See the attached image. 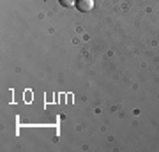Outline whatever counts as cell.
Returning <instances> with one entry per match:
<instances>
[{
	"mask_svg": "<svg viewBox=\"0 0 159 152\" xmlns=\"http://www.w3.org/2000/svg\"><path fill=\"white\" fill-rule=\"evenodd\" d=\"M76 7L81 12H89L94 9V0H76Z\"/></svg>",
	"mask_w": 159,
	"mask_h": 152,
	"instance_id": "cell-1",
	"label": "cell"
},
{
	"mask_svg": "<svg viewBox=\"0 0 159 152\" xmlns=\"http://www.w3.org/2000/svg\"><path fill=\"white\" fill-rule=\"evenodd\" d=\"M60 4L66 7H73L74 6V0H60Z\"/></svg>",
	"mask_w": 159,
	"mask_h": 152,
	"instance_id": "cell-2",
	"label": "cell"
}]
</instances>
